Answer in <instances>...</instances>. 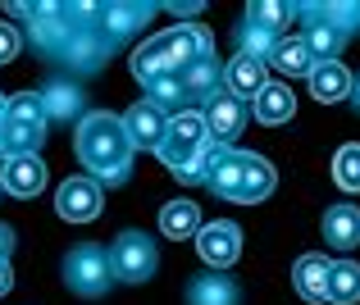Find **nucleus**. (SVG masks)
Segmentation results:
<instances>
[{
  "mask_svg": "<svg viewBox=\"0 0 360 305\" xmlns=\"http://www.w3.org/2000/svg\"><path fill=\"white\" fill-rule=\"evenodd\" d=\"M201 51H205V41H201L196 27H174V32L155 37L146 51H137L132 73H137L141 82H155V78H165V73H174L178 64H196V60H201Z\"/></svg>",
  "mask_w": 360,
  "mask_h": 305,
  "instance_id": "obj_1",
  "label": "nucleus"
},
{
  "mask_svg": "<svg viewBox=\"0 0 360 305\" xmlns=\"http://www.w3.org/2000/svg\"><path fill=\"white\" fill-rule=\"evenodd\" d=\"M78 155L87 160V169H96V174L110 178V183H119L123 169H128V137H123V128H119L115 119L96 114V119L82 123Z\"/></svg>",
  "mask_w": 360,
  "mask_h": 305,
  "instance_id": "obj_2",
  "label": "nucleus"
},
{
  "mask_svg": "<svg viewBox=\"0 0 360 305\" xmlns=\"http://www.w3.org/2000/svg\"><path fill=\"white\" fill-rule=\"evenodd\" d=\"M64 283H69L78 297H101L110 287V255L101 246H78L64 260Z\"/></svg>",
  "mask_w": 360,
  "mask_h": 305,
  "instance_id": "obj_3",
  "label": "nucleus"
},
{
  "mask_svg": "<svg viewBox=\"0 0 360 305\" xmlns=\"http://www.w3.org/2000/svg\"><path fill=\"white\" fill-rule=\"evenodd\" d=\"M110 269L128 283H146L150 273H155V246L141 233H123L115 242V251H110Z\"/></svg>",
  "mask_w": 360,
  "mask_h": 305,
  "instance_id": "obj_4",
  "label": "nucleus"
},
{
  "mask_svg": "<svg viewBox=\"0 0 360 305\" xmlns=\"http://www.w3.org/2000/svg\"><path fill=\"white\" fill-rule=\"evenodd\" d=\"M196 251H201L205 264L229 269V264L242 255V233L233 223H210V228H201V233H196Z\"/></svg>",
  "mask_w": 360,
  "mask_h": 305,
  "instance_id": "obj_5",
  "label": "nucleus"
},
{
  "mask_svg": "<svg viewBox=\"0 0 360 305\" xmlns=\"http://www.w3.org/2000/svg\"><path fill=\"white\" fill-rule=\"evenodd\" d=\"M55 209H60L69 223H87L101 209V187L91 183V178H69V183L60 187V196H55Z\"/></svg>",
  "mask_w": 360,
  "mask_h": 305,
  "instance_id": "obj_6",
  "label": "nucleus"
},
{
  "mask_svg": "<svg viewBox=\"0 0 360 305\" xmlns=\"http://www.w3.org/2000/svg\"><path fill=\"white\" fill-rule=\"evenodd\" d=\"M324 242L338 246V251H352V246H360V209L356 205L324 209Z\"/></svg>",
  "mask_w": 360,
  "mask_h": 305,
  "instance_id": "obj_7",
  "label": "nucleus"
},
{
  "mask_svg": "<svg viewBox=\"0 0 360 305\" xmlns=\"http://www.w3.org/2000/svg\"><path fill=\"white\" fill-rule=\"evenodd\" d=\"M41 187H46V169H41V160H37V155H14L5 164V192L37 196Z\"/></svg>",
  "mask_w": 360,
  "mask_h": 305,
  "instance_id": "obj_8",
  "label": "nucleus"
},
{
  "mask_svg": "<svg viewBox=\"0 0 360 305\" xmlns=\"http://www.w3.org/2000/svg\"><path fill=\"white\" fill-rule=\"evenodd\" d=\"M292 283L306 301H328V260L324 255H301L297 269H292Z\"/></svg>",
  "mask_w": 360,
  "mask_h": 305,
  "instance_id": "obj_9",
  "label": "nucleus"
},
{
  "mask_svg": "<svg viewBox=\"0 0 360 305\" xmlns=\"http://www.w3.org/2000/svg\"><path fill=\"white\" fill-rule=\"evenodd\" d=\"M128 137L132 141H141V146H165V132H169V123L160 119V105H137V110H128Z\"/></svg>",
  "mask_w": 360,
  "mask_h": 305,
  "instance_id": "obj_10",
  "label": "nucleus"
},
{
  "mask_svg": "<svg viewBox=\"0 0 360 305\" xmlns=\"http://www.w3.org/2000/svg\"><path fill=\"white\" fill-rule=\"evenodd\" d=\"M310 91H315L319 100H342L347 91H352V73L342 69V64H333V60H324V64H315L310 69Z\"/></svg>",
  "mask_w": 360,
  "mask_h": 305,
  "instance_id": "obj_11",
  "label": "nucleus"
},
{
  "mask_svg": "<svg viewBox=\"0 0 360 305\" xmlns=\"http://www.w3.org/2000/svg\"><path fill=\"white\" fill-rule=\"evenodd\" d=\"M229 87H233V96H260L264 91V60L260 55H238L229 64Z\"/></svg>",
  "mask_w": 360,
  "mask_h": 305,
  "instance_id": "obj_12",
  "label": "nucleus"
},
{
  "mask_svg": "<svg viewBox=\"0 0 360 305\" xmlns=\"http://www.w3.org/2000/svg\"><path fill=\"white\" fill-rule=\"evenodd\" d=\"M269 192H274V169L255 155H242V183L233 201H264Z\"/></svg>",
  "mask_w": 360,
  "mask_h": 305,
  "instance_id": "obj_13",
  "label": "nucleus"
},
{
  "mask_svg": "<svg viewBox=\"0 0 360 305\" xmlns=\"http://www.w3.org/2000/svg\"><path fill=\"white\" fill-rule=\"evenodd\" d=\"M205 128H210L219 141L238 137V128H242V100L238 96H214L210 110H205Z\"/></svg>",
  "mask_w": 360,
  "mask_h": 305,
  "instance_id": "obj_14",
  "label": "nucleus"
},
{
  "mask_svg": "<svg viewBox=\"0 0 360 305\" xmlns=\"http://www.w3.org/2000/svg\"><path fill=\"white\" fill-rule=\"evenodd\" d=\"M328 301H338V305H356L360 301V264L356 260L328 264Z\"/></svg>",
  "mask_w": 360,
  "mask_h": 305,
  "instance_id": "obj_15",
  "label": "nucleus"
},
{
  "mask_svg": "<svg viewBox=\"0 0 360 305\" xmlns=\"http://www.w3.org/2000/svg\"><path fill=\"white\" fill-rule=\"evenodd\" d=\"M160 233L165 237H192L201 233V209H196L192 201H174L160 209Z\"/></svg>",
  "mask_w": 360,
  "mask_h": 305,
  "instance_id": "obj_16",
  "label": "nucleus"
},
{
  "mask_svg": "<svg viewBox=\"0 0 360 305\" xmlns=\"http://www.w3.org/2000/svg\"><path fill=\"white\" fill-rule=\"evenodd\" d=\"M292 110H297V100H292L288 87H269V82H264V91L255 96V119L260 123H288Z\"/></svg>",
  "mask_w": 360,
  "mask_h": 305,
  "instance_id": "obj_17",
  "label": "nucleus"
},
{
  "mask_svg": "<svg viewBox=\"0 0 360 305\" xmlns=\"http://www.w3.org/2000/svg\"><path fill=\"white\" fill-rule=\"evenodd\" d=\"M192 305H238V287L229 278H196L192 283Z\"/></svg>",
  "mask_w": 360,
  "mask_h": 305,
  "instance_id": "obj_18",
  "label": "nucleus"
},
{
  "mask_svg": "<svg viewBox=\"0 0 360 305\" xmlns=\"http://www.w3.org/2000/svg\"><path fill=\"white\" fill-rule=\"evenodd\" d=\"M269 60H274V69H283V73H310V69H315L306 41H278Z\"/></svg>",
  "mask_w": 360,
  "mask_h": 305,
  "instance_id": "obj_19",
  "label": "nucleus"
},
{
  "mask_svg": "<svg viewBox=\"0 0 360 305\" xmlns=\"http://www.w3.org/2000/svg\"><path fill=\"white\" fill-rule=\"evenodd\" d=\"M333 174H338V187H347V192H360V146H342V150H338Z\"/></svg>",
  "mask_w": 360,
  "mask_h": 305,
  "instance_id": "obj_20",
  "label": "nucleus"
},
{
  "mask_svg": "<svg viewBox=\"0 0 360 305\" xmlns=\"http://www.w3.org/2000/svg\"><path fill=\"white\" fill-rule=\"evenodd\" d=\"M41 96H32V91H23V96L9 100V123H23V128H41Z\"/></svg>",
  "mask_w": 360,
  "mask_h": 305,
  "instance_id": "obj_21",
  "label": "nucleus"
},
{
  "mask_svg": "<svg viewBox=\"0 0 360 305\" xmlns=\"http://www.w3.org/2000/svg\"><path fill=\"white\" fill-rule=\"evenodd\" d=\"M37 141H41V128H23V123H5V137L0 146L5 150H18V155H32Z\"/></svg>",
  "mask_w": 360,
  "mask_h": 305,
  "instance_id": "obj_22",
  "label": "nucleus"
},
{
  "mask_svg": "<svg viewBox=\"0 0 360 305\" xmlns=\"http://www.w3.org/2000/svg\"><path fill=\"white\" fill-rule=\"evenodd\" d=\"M41 105L51 114H60V119H69V114H78V91H73V87H51L41 96Z\"/></svg>",
  "mask_w": 360,
  "mask_h": 305,
  "instance_id": "obj_23",
  "label": "nucleus"
},
{
  "mask_svg": "<svg viewBox=\"0 0 360 305\" xmlns=\"http://www.w3.org/2000/svg\"><path fill=\"white\" fill-rule=\"evenodd\" d=\"M178 96H183V82H178L174 73H165V78L150 82V105H169V100H178Z\"/></svg>",
  "mask_w": 360,
  "mask_h": 305,
  "instance_id": "obj_24",
  "label": "nucleus"
},
{
  "mask_svg": "<svg viewBox=\"0 0 360 305\" xmlns=\"http://www.w3.org/2000/svg\"><path fill=\"white\" fill-rule=\"evenodd\" d=\"M306 51H324V55H333V51H338V32H333V27H310Z\"/></svg>",
  "mask_w": 360,
  "mask_h": 305,
  "instance_id": "obj_25",
  "label": "nucleus"
},
{
  "mask_svg": "<svg viewBox=\"0 0 360 305\" xmlns=\"http://www.w3.org/2000/svg\"><path fill=\"white\" fill-rule=\"evenodd\" d=\"M210 82H214V64L210 60H196L192 73H187V87H192V91H210Z\"/></svg>",
  "mask_w": 360,
  "mask_h": 305,
  "instance_id": "obj_26",
  "label": "nucleus"
},
{
  "mask_svg": "<svg viewBox=\"0 0 360 305\" xmlns=\"http://www.w3.org/2000/svg\"><path fill=\"white\" fill-rule=\"evenodd\" d=\"M255 18L269 27H283V23H292V9L288 5H255Z\"/></svg>",
  "mask_w": 360,
  "mask_h": 305,
  "instance_id": "obj_27",
  "label": "nucleus"
},
{
  "mask_svg": "<svg viewBox=\"0 0 360 305\" xmlns=\"http://www.w3.org/2000/svg\"><path fill=\"white\" fill-rule=\"evenodd\" d=\"M14 55H18V32H14V27H5V23H0V64H9Z\"/></svg>",
  "mask_w": 360,
  "mask_h": 305,
  "instance_id": "obj_28",
  "label": "nucleus"
},
{
  "mask_svg": "<svg viewBox=\"0 0 360 305\" xmlns=\"http://www.w3.org/2000/svg\"><path fill=\"white\" fill-rule=\"evenodd\" d=\"M137 18H146V14H137V9H110V23H115V32H128V23H137Z\"/></svg>",
  "mask_w": 360,
  "mask_h": 305,
  "instance_id": "obj_29",
  "label": "nucleus"
},
{
  "mask_svg": "<svg viewBox=\"0 0 360 305\" xmlns=\"http://www.w3.org/2000/svg\"><path fill=\"white\" fill-rule=\"evenodd\" d=\"M9 287H14V269H9V264L5 260H0V297H5V292Z\"/></svg>",
  "mask_w": 360,
  "mask_h": 305,
  "instance_id": "obj_30",
  "label": "nucleus"
},
{
  "mask_svg": "<svg viewBox=\"0 0 360 305\" xmlns=\"http://www.w3.org/2000/svg\"><path fill=\"white\" fill-rule=\"evenodd\" d=\"M9 242H14V237H9V228H0V260L9 255Z\"/></svg>",
  "mask_w": 360,
  "mask_h": 305,
  "instance_id": "obj_31",
  "label": "nucleus"
},
{
  "mask_svg": "<svg viewBox=\"0 0 360 305\" xmlns=\"http://www.w3.org/2000/svg\"><path fill=\"white\" fill-rule=\"evenodd\" d=\"M356 105H360V82H356Z\"/></svg>",
  "mask_w": 360,
  "mask_h": 305,
  "instance_id": "obj_32",
  "label": "nucleus"
}]
</instances>
